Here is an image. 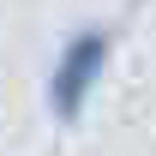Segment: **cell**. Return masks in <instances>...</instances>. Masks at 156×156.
I'll list each match as a JSON object with an SVG mask.
<instances>
[{"instance_id":"cell-1","label":"cell","mask_w":156,"mask_h":156,"mask_svg":"<svg viewBox=\"0 0 156 156\" xmlns=\"http://www.w3.org/2000/svg\"><path fill=\"white\" fill-rule=\"evenodd\" d=\"M108 60H114V30L108 24H84V30H72V36L60 42L54 66H48V114L60 126H72L84 114V102L96 96Z\"/></svg>"}]
</instances>
